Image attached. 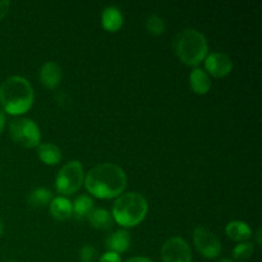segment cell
Wrapping results in <instances>:
<instances>
[{
	"instance_id": "cell-8",
	"label": "cell",
	"mask_w": 262,
	"mask_h": 262,
	"mask_svg": "<svg viewBox=\"0 0 262 262\" xmlns=\"http://www.w3.org/2000/svg\"><path fill=\"white\" fill-rule=\"evenodd\" d=\"M163 262H192V251L187 241L181 237H171L161 246Z\"/></svg>"
},
{
	"instance_id": "cell-25",
	"label": "cell",
	"mask_w": 262,
	"mask_h": 262,
	"mask_svg": "<svg viewBox=\"0 0 262 262\" xmlns=\"http://www.w3.org/2000/svg\"><path fill=\"white\" fill-rule=\"evenodd\" d=\"M125 262H152V261L147 257H143V256H137V257H132Z\"/></svg>"
},
{
	"instance_id": "cell-11",
	"label": "cell",
	"mask_w": 262,
	"mask_h": 262,
	"mask_svg": "<svg viewBox=\"0 0 262 262\" xmlns=\"http://www.w3.org/2000/svg\"><path fill=\"white\" fill-rule=\"evenodd\" d=\"M105 246L109 252L118 253V255L127 252L130 247V234L125 229L117 230L106 238Z\"/></svg>"
},
{
	"instance_id": "cell-6",
	"label": "cell",
	"mask_w": 262,
	"mask_h": 262,
	"mask_svg": "<svg viewBox=\"0 0 262 262\" xmlns=\"http://www.w3.org/2000/svg\"><path fill=\"white\" fill-rule=\"evenodd\" d=\"M9 135L15 143L25 148L38 147L41 132L38 125L28 118H18L9 123Z\"/></svg>"
},
{
	"instance_id": "cell-4",
	"label": "cell",
	"mask_w": 262,
	"mask_h": 262,
	"mask_svg": "<svg viewBox=\"0 0 262 262\" xmlns=\"http://www.w3.org/2000/svg\"><path fill=\"white\" fill-rule=\"evenodd\" d=\"M147 211V200L138 192H128L117 197L113 204L112 216L123 228H133L145 220Z\"/></svg>"
},
{
	"instance_id": "cell-13",
	"label": "cell",
	"mask_w": 262,
	"mask_h": 262,
	"mask_svg": "<svg viewBox=\"0 0 262 262\" xmlns=\"http://www.w3.org/2000/svg\"><path fill=\"white\" fill-rule=\"evenodd\" d=\"M123 18L122 12L119 10V8L117 7H106L101 13V25L104 27V30L109 31V32H117L122 28L123 26Z\"/></svg>"
},
{
	"instance_id": "cell-19",
	"label": "cell",
	"mask_w": 262,
	"mask_h": 262,
	"mask_svg": "<svg viewBox=\"0 0 262 262\" xmlns=\"http://www.w3.org/2000/svg\"><path fill=\"white\" fill-rule=\"evenodd\" d=\"M51 200H53V193L43 187L33 189L27 197L28 205L33 209H41V207L48 206V205H50Z\"/></svg>"
},
{
	"instance_id": "cell-7",
	"label": "cell",
	"mask_w": 262,
	"mask_h": 262,
	"mask_svg": "<svg viewBox=\"0 0 262 262\" xmlns=\"http://www.w3.org/2000/svg\"><path fill=\"white\" fill-rule=\"evenodd\" d=\"M193 242L199 253L207 260H215L222 252L219 238L205 227H197L193 232Z\"/></svg>"
},
{
	"instance_id": "cell-15",
	"label": "cell",
	"mask_w": 262,
	"mask_h": 262,
	"mask_svg": "<svg viewBox=\"0 0 262 262\" xmlns=\"http://www.w3.org/2000/svg\"><path fill=\"white\" fill-rule=\"evenodd\" d=\"M225 233H227L228 238L235 242H246L252 237V230H251L250 225L241 220H233L229 222L225 227Z\"/></svg>"
},
{
	"instance_id": "cell-18",
	"label": "cell",
	"mask_w": 262,
	"mask_h": 262,
	"mask_svg": "<svg viewBox=\"0 0 262 262\" xmlns=\"http://www.w3.org/2000/svg\"><path fill=\"white\" fill-rule=\"evenodd\" d=\"M72 209H73V215L77 220H84L89 217L91 211L94 210V201L87 194H81L72 202Z\"/></svg>"
},
{
	"instance_id": "cell-10",
	"label": "cell",
	"mask_w": 262,
	"mask_h": 262,
	"mask_svg": "<svg viewBox=\"0 0 262 262\" xmlns=\"http://www.w3.org/2000/svg\"><path fill=\"white\" fill-rule=\"evenodd\" d=\"M40 82L46 89H56L63 79L61 68L54 61H46L40 69Z\"/></svg>"
},
{
	"instance_id": "cell-22",
	"label": "cell",
	"mask_w": 262,
	"mask_h": 262,
	"mask_svg": "<svg viewBox=\"0 0 262 262\" xmlns=\"http://www.w3.org/2000/svg\"><path fill=\"white\" fill-rule=\"evenodd\" d=\"M96 256V250H95L94 246L91 245H84L83 247L79 250V260H81V262H95Z\"/></svg>"
},
{
	"instance_id": "cell-1",
	"label": "cell",
	"mask_w": 262,
	"mask_h": 262,
	"mask_svg": "<svg viewBox=\"0 0 262 262\" xmlns=\"http://www.w3.org/2000/svg\"><path fill=\"white\" fill-rule=\"evenodd\" d=\"M84 186L97 199H117L127 188V174L115 164H99L84 176Z\"/></svg>"
},
{
	"instance_id": "cell-30",
	"label": "cell",
	"mask_w": 262,
	"mask_h": 262,
	"mask_svg": "<svg viewBox=\"0 0 262 262\" xmlns=\"http://www.w3.org/2000/svg\"><path fill=\"white\" fill-rule=\"evenodd\" d=\"M7 262H17V261H7Z\"/></svg>"
},
{
	"instance_id": "cell-23",
	"label": "cell",
	"mask_w": 262,
	"mask_h": 262,
	"mask_svg": "<svg viewBox=\"0 0 262 262\" xmlns=\"http://www.w3.org/2000/svg\"><path fill=\"white\" fill-rule=\"evenodd\" d=\"M99 262H122V258H120V256L118 255V253L109 252V251H107V252H105L104 255L99 258Z\"/></svg>"
},
{
	"instance_id": "cell-5",
	"label": "cell",
	"mask_w": 262,
	"mask_h": 262,
	"mask_svg": "<svg viewBox=\"0 0 262 262\" xmlns=\"http://www.w3.org/2000/svg\"><path fill=\"white\" fill-rule=\"evenodd\" d=\"M84 183V170L81 161L72 160L59 170L55 178L56 191L64 197L73 194Z\"/></svg>"
},
{
	"instance_id": "cell-26",
	"label": "cell",
	"mask_w": 262,
	"mask_h": 262,
	"mask_svg": "<svg viewBox=\"0 0 262 262\" xmlns=\"http://www.w3.org/2000/svg\"><path fill=\"white\" fill-rule=\"evenodd\" d=\"M5 128V114L2 109H0V133L3 132V129Z\"/></svg>"
},
{
	"instance_id": "cell-24",
	"label": "cell",
	"mask_w": 262,
	"mask_h": 262,
	"mask_svg": "<svg viewBox=\"0 0 262 262\" xmlns=\"http://www.w3.org/2000/svg\"><path fill=\"white\" fill-rule=\"evenodd\" d=\"M9 7H10V3L9 2H5V0L0 2V20H2L3 18H4L5 15L8 14V10H9Z\"/></svg>"
},
{
	"instance_id": "cell-21",
	"label": "cell",
	"mask_w": 262,
	"mask_h": 262,
	"mask_svg": "<svg viewBox=\"0 0 262 262\" xmlns=\"http://www.w3.org/2000/svg\"><path fill=\"white\" fill-rule=\"evenodd\" d=\"M255 252V246L251 242H241L233 250V258L238 261H246Z\"/></svg>"
},
{
	"instance_id": "cell-12",
	"label": "cell",
	"mask_w": 262,
	"mask_h": 262,
	"mask_svg": "<svg viewBox=\"0 0 262 262\" xmlns=\"http://www.w3.org/2000/svg\"><path fill=\"white\" fill-rule=\"evenodd\" d=\"M49 211H50L51 216L59 222L68 220L73 215L72 202L64 196L53 197L50 205H49Z\"/></svg>"
},
{
	"instance_id": "cell-14",
	"label": "cell",
	"mask_w": 262,
	"mask_h": 262,
	"mask_svg": "<svg viewBox=\"0 0 262 262\" xmlns=\"http://www.w3.org/2000/svg\"><path fill=\"white\" fill-rule=\"evenodd\" d=\"M189 84H191V89L193 90L194 94L206 95L211 89V79H210V76L206 73V71L196 67L189 76Z\"/></svg>"
},
{
	"instance_id": "cell-17",
	"label": "cell",
	"mask_w": 262,
	"mask_h": 262,
	"mask_svg": "<svg viewBox=\"0 0 262 262\" xmlns=\"http://www.w3.org/2000/svg\"><path fill=\"white\" fill-rule=\"evenodd\" d=\"M89 223L92 228L99 230H107L113 227L112 214L105 209H94L89 215Z\"/></svg>"
},
{
	"instance_id": "cell-16",
	"label": "cell",
	"mask_w": 262,
	"mask_h": 262,
	"mask_svg": "<svg viewBox=\"0 0 262 262\" xmlns=\"http://www.w3.org/2000/svg\"><path fill=\"white\" fill-rule=\"evenodd\" d=\"M38 158L46 165H56L61 160V151L56 145L50 142L40 143L37 147Z\"/></svg>"
},
{
	"instance_id": "cell-27",
	"label": "cell",
	"mask_w": 262,
	"mask_h": 262,
	"mask_svg": "<svg viewBox=\"0 0 262 262\" xmlns=\"http://www.w3.org/2000/svg\"><path fill=\"white\" fill-rule=\"evenodd\" d=\"M256 238H257L258 245H261V229H260V228H258L257 233H256Z\"/></svg>"
},
{
	"instance_id": "cell-29",
	"label": "cell",
	"mask_w": 262,
	"mask_h": 262,
	"mask_svg": "<svg viewBox=\"0 0 262 262\" xmlns=\"http://www.w3.org/2000/svg\"><path fill=\"white\" fill-rule=\"evenodd\" d=\"M219 262H234V261L229 260V258H222V260H220Z\"/></svg>"
},
{
	"instance_id": "cell-2",
	"label": "cell",
	"mask_w": 262,
	"mask_h": 262,
	"mask_svg": "<svg viewBox=\"0 0 262 262\" xmlns=\"http://www.w3.org/2000/svg\"><path fill=\"white\" fill-rule=\"evenodd\" d=\"M35 92L26 78L12 76L0 86V104L3 112L10 115H22L32 107Z\"/></svg>"
},
{
	"instance_id": "cell-9",
	"label": "cell",
	"mask_w": 262,
	"mask_h": 262,
	"mask_svg": "<svg viewBox=\"0 0 262 262\" xmlns=\"http://www.w3.org/2000/svg\"><path fill=\"white\" fill-rule=\"evenodd\" d=\"M204 61L205 69L207 71L206 73L215 77V78L227 77L233 69V61L230 56L227 55L225 53H220V51L207 54Z\"/></svg>"
},
{
	"instance_id": "cell-3",
	"label": "cell",
	"mask_w": 262,
	"mask_h": 262,
	"mask_svg": "<svg viewBox=\"0 0 262 262\" xmlns=\"http://www.w3.org/2000/svg\"><path fill=\"white\" fill-rule=\"evenodd\" d=\"M177 58L187 67H197L209 54L207 40L196 28H186L177 35L174 40Z\"/></svg>"
},
{
	"instance_id": "cell-28",
	"label": "cell",
	"mask_w": 262,
	"mask_h": 262,
	"mask_svg": "<svg viewBox=\"0 0 262 262\" xmlns=\"http://www.w3.org/2000/svg\"><path fill=\"white\" fill-rule=\"evenodd\" d=\"M3 232H4V224H3V222L0 220V237L3 235Z\"/></svg>"
},
{
	"instance_id": "cell-20",
	"label": "cell",
	"mask_w": 262,
	"mask_h": 262,
	"mask_svg": "<svg viewBox=\"0 0 262 262\" xmlns=\"http://www.w3.org/2000/svg\"><path fill=\"white\" fill-rule=\"evenodd\" d=\"M145 26H146V30H147V32L151 33V35H154V36L163 35V33L165 32V28H166L165 22H164L163 18L159 17V15H156V14L148 15V17L146 18Z\"/></svg>"
}]
</instances>
